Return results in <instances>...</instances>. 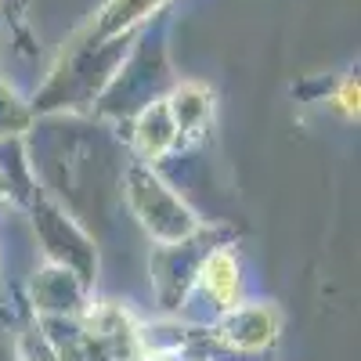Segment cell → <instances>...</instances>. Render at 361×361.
I'll use <instances>...</instances> for the list:
<instances>
[{
  "label": "cell",
  "instance_id": "7a4b0ae2",
  "mask_svg": "<svg viewBox=\"0 0 361 361\" xmlns=\"http://www.w3.org/2000/svg\"><path fill=\"white\" fill-rule=\"evenodd\" d=\"M0 4H4V0H0Z\"/></svg>",
  "mask_w": 361,
  "mask_h": 361
},
{
  "label": "cell",
  "instance_id": "6da1fadb",
  "mask_svg": "<svg viewBox=\"0 0 361 361\" xmlns=\"http://www.w3.org/2000/svg\"><path fill=\"white\" fill-rule=\"evenodd\" d=\"M166 4V0H109V4L98 11V18L90 22V40H119L123 33H130V29L137 22H145L152 11H159Z\"/></svg>",
  "mask_w": 361,
  "mask_h": 361
}]
</instances>
